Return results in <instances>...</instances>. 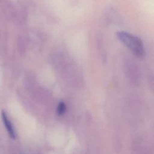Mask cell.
<instances>
[{
	"mask_svg": "<svg viewBox=\"0 0 154 154\" xmlns=\"http://www.w3.org/2000/svg\"><path fill=\"white\" fill-rule=\"evenodd\" d=\"M117 35L119 39L127 46L134 55L138 57L144 56V48L140 38L126 32H119Z\"/></svg>",
	"mask_w": 154,
	"mask_h": 154,
	"instance_id": "6da1fadb",
	"label": "cell"
},
{
	"mask_svg": "<svg viewBox=\"0 0 154 154\" xmlns=\"http://www.w3.org/2000/svg\"><path fill=\"white\" fill-rule=\"evenodd\" d=\"M1 118L3 122V123L4 125V126L5 127V129L8 132V134L11 138L15 139L16 138V132L14 129V127L13 126V124L11 123V121L8 119L6 112L2 110L1 112Z\"/></svg>",
	"mask_w": 154,
	"mask_h": 154,
	"instance_id": "7a4b0ae2",
	"label": "cell"
},
{
	"mask_svg": "<svg viewBox=\"0 0 154 154\" xmlns=\"http://www.w3.org/2000/svg\"><path fill=\"white\" fill-rule=\"evenodd\" d=\"M66 111V104L61 102H60L58 106H57V115L58 116H62L63 115L65 112Z\"/></svg>",
	"mask_w": 154,
	"mask_h": 154,
	"instance_id": "3957f363",
	"label": "cell"
}]
</instances>
